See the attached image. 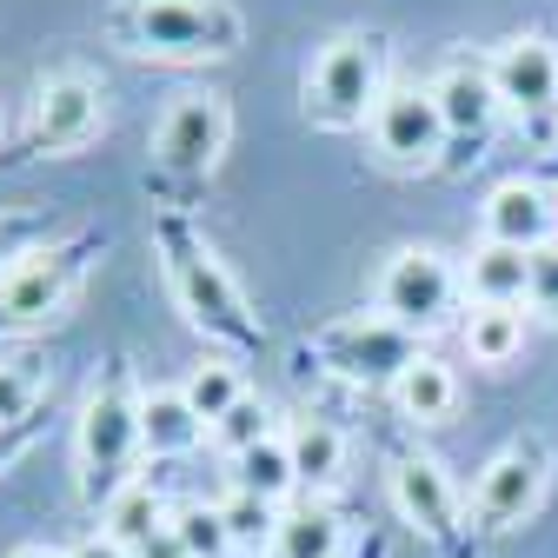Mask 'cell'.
I'll return each mask as SVG.
<instances>
[{
    "mask_svg": "<svg viewBox=\"0 0 558 558\" xmlns=\"http://www.w3.org/2000/svg\"><path fill=\"white\" fill-rule=\"evenodd\" d=\"M154 253H160V272H167V293L173 306L186 313V326L199 339L227 345V360H246L266 345L240 279L227 272V259L214 253V240H199L186 214H154Z\"/></svg>",
    "mask_w": 558,
    "mask_h": 558,
    "instance_id": "6da1fadb",
    "label": "cell"
},
{
    "mask_svg": "<svg viewBox=\"0 0 558 558\" xmlns=\"http://www.w3.org/2000/svg\"><path fill=\"white\" fill-rule=\"evenodd\" d=\"M147 446H140V386L126 360H107V373L81 399V426H74V478L81 499L107 512L126 485H140Z\"/></svg>",
    "mask_w": 558,
    "mask_h": 558,
    "instance_id": "7a4b0ae2",
    "label": "cell"
},
{
    "mask_svg": "<svg viewBox=\"0 0 558 558\" xmlns=\"http://www.w3.org/2000/svg\"><path fill=\"white\" fill-rule=\"evenodd\" d=\"M107 34L140 60H227L246 47V14L233 0H120Z\"/></svg>",
    "mask_w": 558,
    "mask_h": 558,
    "instance_id": "3957f363",
    "label": "cell"
},
{
    "mask_svg": "<svg viewBox=\"0 0 558 558\" xmlns=\"http://www.w3.org/2000/svg\"><path fill=\"white\" fill-rule=\"evenodd\" d=\"M386 87V34H332L306 66V120L319 133H360Z\"/></svg>",
    "mask_w": 558,
    "mask_h": 558,
    "instance_id": "277c9868",
    "label": "cell"
},
{
    "mask_svg": "<svg viewBox=\"0 0 558 558\" xmlns=\"http://www.w3.org/2000/svg\"><path fill=\"white\" fill-rule=\"evenodd\" d=\"M459 300H465V272L439 246H399V253H386V266L373 279V313H386L412 339L446 332L459 319Z\"/></svg>",
    "mask_w": 558,
    "mask_h": 558,
    "instance_id": "5b68a950",
    "label": "cell"
},
{
    "mask_svg": "<svg viewBox=\"0 0 558 558\" xmlns=\"http://www.w3.org/2000/svg\"><path fill=\"white\" fill-rule=\"evenodd\" d=\"M545 493H551V446L538 433H519L478 465L472 493H465V519L485 538H506L545 506Z\"/></svg>",
    "mask_w": 558,
    "mask_h": 558,
    "instance_id": "8992f818",
    "label": "cell"
},
{
    "mask_svg": "<svg viewBox=\"0 0 558 558\" xmlns=\"http://www.w3.org/2000/svg\"><path fill=\"white\" fill-rule=\"evenodd\" d=\"M426 353V339H412L405 326H392L386 313H345V319H326L313 339H306V360H319V373L345 379V386H386Z\"/></svg>",
    "mask_w": 558,
    "mask_h": 558,
    "instance_id": "52a82bcc",
    "label": "cell"
},
{
    "mask_svg": "<svg viewBox=\"0 0 558 558\" xmlns=\"http://www.w3.org/2000/svg\"><path fill=\"white\" fill-rule=\"evenodd\" d=\"M107 253V233H74V240H47L40 253H27L8 279H0V326H40L53 313H66V300L81 293L87 266Z\"/></svg>",
    "mask_w": 558,
    "mask_h": 558,
    "instance_id": "ba28073f",
    "label": "cell"
},
{
    "mask_svg": "<svg viewBox=\"0 0 558 558\" xmlns=\"http://www.w3.org/2000/svg\"><path fill=\"white\" fill-rule=\"evenodd\" d=\"M366 133H373V154L392 173H439L452 160V133H446L439 100H433V81H392L379 94Z\"/></svg>",
    "mask_w": 558,
    "mask_h": 558,
    "instance_id": "9c48e42d",
    "label": "cell"
},
{
    "mask_svg": "<svg viewBox=\"0 0 558 558\" xmlns=\"http://www.w3.org/2000/svg\"><path fill=\"white\" fill-rule=\"evenodd\" d=\"M227 140H233V107H227V94L193 87V94H180V100L160 113V126H154V167H160L167 180H180V186L214 180V167L227 160Z\"/></svg>",
    "mask_w": 558,
    "mask_h": 558,
    "instance_id": "30bf717a",
    "label": "cell"
},
{
    "mask_svg": "<svg viewBox=\"0 0 558 558\" xmlns=\"http://www.w3.org/2000/svg\"><path fill=\"white\" fill-rule=\"evenodd\" d=\"M107 133V87L81 66H60L34 87V113H27V154H47V160H66L94 147Z\"/></svg>",
    "mask_w": 558,
    "mask_h": 558,
    "instance_id": "8fae6325",
    "label": "cell"
},
{
    "mask_svg": "<svg viewBox=\"0 0 558 558\" xmlns=\"http://www.w3.org/2000/svg\"><path fill=\"white\" fill-rule=\"evenodd\" d=\"M485 66H493L506 120H519V133H538L551 147V126H558V47L545 34H512L506 47L485 53Z\"/></svg>",
    "mask_w": 558,
    "mask_h": 558,
    "instance_id": "7c38bea8",
    "label": "cell"
},
{
    "mask_svg": "<svg viewBox=\"0 0 558 558\" xmlns=\"http://www.w3.org/2000/svg\"><path fill=\"white\" fill-rule=\"evenodd\" d=\"M433 100L446 113V133H452V160L446 167H465V160H485V140H493V126L506 120L499 107V87H493V66H485L478 53H446L439 74H433Z\"/></svg>",
    "mask_w": 558,
    "mask_h": 558,
    "instance_id": "4fadbf2b",
    "label": "cell"
},
{
    "mask_svg": "<svg viewBox=\"0 0 558 558\" xmlns=\"http://www.w3.org/2000/svg\"><path fill=\"white\" fill-rule=\"evenodd\" d=\"M386 499L399 512V525H412L426 545H452L459 519H465V493L452 485V472L433 452H399L386 465Z\"/></svg>",
    "mask_w": 558,
    "mask_h": 558,
    "instance_id": "5bb4252c",
    "label": "cell"
},
{
    "mask_svg": "<svg viewBox=\"0 0 558 558\" xmlns=\"http://www.w3.org/2000/svg\"><path fill=\"white\" fill-rule=\"evenodd\" d=\"M478 240L519 246V253L551 246L558 240V193L545 180H499L478 206Z\"/></svg>",
    "mask_w": 558,
    "mask_h": 558,
    "instance_id": "9a60e30c",
    "label": "cell"
},
{
    "mask_svg": "<svg viewBox=\"0 0 558 558\" xmlns=\"http://www.w3.org/2000/svg\"><path fill=\"white\" fill-rule=\"evenodd\" d=\"M206 439V418L186 405L180 386H140V446L147 459H186Z\"/></svg>",
    "mask_w": 558,
    "mask_h": 558,
    "instance_id": "2e32d148",
    "label": "cell"
},
{
    "mask_svg": "<svg viewBox=\"0 0 558 558\" xmlns=\"http://www.w3.org/2000/svg\"><path fill=\"white\" fill-rule=\"evenodd\" d=\"M459 272H465V300H472V306H525V300H532V253H519V246L478 240ZM525 313H532V306H525Z\"/></svg>",
    "mask_w": 558,
    "mask_h": 558,
    "instance_id": "e0dca14e",
    "label": "cell"
},
{
    "mask_svg": "<svg viewBox=\"0 0 558 558\" xmlns=\"http://www.w3.org/2000/svg\"><path fill=\"white\" fill-rule=\"evenodd\" d=\"M392 405H399V418H412V426H446L459 412V373L446 360H433V353H418L392 379Z\"/></svg>",
    "mask_w": 558,
    "mask_h": 558,
    "instance_id": "ac0fdd59",
    "label": "cell"
},
{
    "mask_svg": "<svg viewBox=\"0 0 558 558\" xmlns=\"http://www.w3.org/2000/svg\"><path fill=\"white\" fill-rule=\"evenodd\" d=\"M345 551V519L332 512V499H300L279 512V532L266 545V558H339Z\"/></svg>",
    "mask_w": 558,
    "mask_h": 558,
    "instance_id": "d6986e66",
    "label": "cell"
},
{
    "mask_svg": "<svg viewBox=\"0 0 558 558\" xmlns=\"http://www.w3.org/2000/svg\"><path fill=\"white\" fill-rule=\"evenodd\" d=\"M525 332H532V313H525V306H472V313L459 319L465 353H472V366H485V373L512 366V360L525 353Z\"/></svg>",
    "mask_w": 558,
    "mask_h": 558,
    "instance_id": "ffe728a7",
    "label": "cell"
},
{
    "mask_svg": "<svg viewBox=\"0 0 558 558\" xmlns=\"http://www.w3.org/2000/svg\"><path fill=\"white\" fill-rule=\"evenodd\" d=\"M287 446H293L300 493H306V499H332L339 478H345V433L326 426V418H300V426L287 433Z\"/></svg>",
    "mask_w": 558,
    "mask_h": 558,
    "instance_id": "44dd1931",
    "label": "cell"
},
{
    "mask_svg": "<svg viewBox=\"0 0 558 558\" xmlns=\"http://www.w3.org/2000/svg\"><path fill=\"white\" fill-rule=\"evenodd\" d=\"M233 493L266 499V506H293L300 472H293V446H287V433H272V439H259V446H246V452L233 459Z\"/></svg>",
    "mask_w": 558,
    "mask_h": 558,
    "instance_id": "7402d4cb",
    "label": "cell"
},
{
    "mask_svg": "<svg viewBox=\"0 0 558 558\" xmlns=\"http://www.w3.org/2000/svg\"><path fill=\"white\" fill-rule=\"evenodd\" d=\"M180 392H186V405L206 418V433H214V426H220V418H227V412H233L253 386H246L240 360H227V353H220V360H199V366L180 379Z\"/></svg>",
    "mask_w": 558,
    "mask_h": 558,
    "instance_id": "603a6c76",
    "label": "cell"
},
{
    "mask_svg": "<svg viewBox=\"0 0 558 558\" xmlns=\"http://www.w3.org/2000/svg\"><path fill=\"white\" fill-rule=\"evenodd\" d=\"M167 519H173V506L160 499V485H147V478H140V485H126V493H120V499L100 512V532H107V538H120V545L133 551V545H147V538H154Z\"/></svg>",
    "mask_w": 558,
    "mask_h": 558,
    "instance_id": "cb8c5ba5",
    "label": "cell"
},
{
    "mask_svg": "<svg viewBox=\"0 0 558 558\" xmlns=\"http://www.w3.org/2000/svg\"><path fill=\"white\" fill-rule=\"evenodd\" d=\"M53 386V366L40 353H0V418H34Z\"/></svg>",
    "mask_w": 558,
    "mask_h": 558,
    "instance_id": "d4e9b609",
    "label": "cell"
},
{
    "mask_svg": "<svg viewBox=\"0 0 558 558\" xmlns=\"http://www.w3.org/2000/svg\"><path fill=\"white\" fill-rule=\"evenodd\" d=\"M279 512H287V506H266V499H246V493H227L220 499V519H227L233 551H259V558H266V545L279 532Z\"/></svg>",
    "mask_w": 558,
    "mask_h": 558,
    "instance_id": "484cf974",
    "label": "cell"
},
{
    "mask_svg": "<svg viewBox=\"0 0 558 558\" xmlns=\"http://www.w3.org/2000/svg\"><path fill=\"white\" fill-rule=\"evenodd\" d=\"M173 532H180L186 558H233L227 519H220V506H206V499H186V506H173Z\"/></svg>",
    "mask_w": 558,
    "mask_h": 558,
    "instance_id": "4316f807",
    "label": "cell"
},
{
    "mask_svg": "<svg viewBox=\"0 0 558 558\" xmlns=\"http://www.w3.org/2000/svg\"><path fill=\"white\" fill-rule=\"evenodd\" d=\"M272 433H279V426H272V405H266L259 392H246V399H240V405H233V412H227L206 439H214L227 459H240L246 446H259V439H272Z\"/></svg>",
    "mask_w": 558,
    "mask_h": 558,
    "instance_id": "83f0119b",
    "label": "cell"
},
{
    "mask_svg": "<svg viewBox=\"0 0 558 558\" xmlns=\"http://www.w3.org/2000/svg\"><path fill=\"white\" fill-rule=\"evenodd\" d=\"M47 240H53L47 214H34V206H8V214H0V279H8L27 253H40Z\"/></svg>",
    "mask_w": 558,
    "mask_h": 558,
    "instance_id": "f1b7e54d",
    "label": "cell"
},
{
    "mask_svg": "<svg viewBox=\"0 0 558 558\" xmlns=\"http://www.w3.org/2000/svg\"><path fill=\"white\" fill-rule=\"evenodd\" d=\"M525 306L545 313V319H558V240L532 253V300H525Z\"/></svg>",
    "mask_w": 558,
    "mask_h": 558,
    "instance_id": "f546056e",
    "label": "cell"
},
{
    "mask_svg": "<svg viewBox=\"0 0 558 558\" xmlns=\"http://www.w3.org/2000/svg\"><path fill=\"white\" fill-rule=\"evenodd\" d=\"M34 433H40V412H34V418H0V472H8V465L34 446Z\"/></svg>",
    "mask_w": 558,
    "mask_h": 558,
    "instance_id": "4dcf8cb0",
    "label": "cell"
},
{
    "mask_svg": "<svg viewBox=\"0 0 558 558\" xmlns=\"http://www.w3.org/2000/svg\"><path fill=\"white\" fill-rule=\"evenodd\" d=\"M133 558H186V545H180V532H173V519L147 538V545H133Z\"/></svg>",
    "mask_w": 558,
    "mask_h": 558,
    "instance_id": "1f68e13d",
    "label": "cell"
},
{
    "mask_svg": "<svg viewBox=\"0 0 558 558\" xmlns=\"http://www.w3.org/2000/svg\"><path fill=\"white\" fill-rule=\"evenodd\" d=\"M66 558H133L120 538H107V532H87L81 545H66Z\"/></svg>",
    "mask_w": 558,
    "mask_h": 558,
    "instance_id": "d6a6232c",
    "label": "cell"
},
{
    "mask_svg": "<svg viewBox=\"0 0 558 558\" xmlns=\"http://www.w3.org/2000/svg\"><path fill=\"white\" fill-rule=\"evenodd\" d=\"M8 558H66V551H60V545H14Z\"/></svg>",
    "mask_w": 558,
    "mask_h": 558,
    "instance_id": "836d02e7",
    "label": "cell"
},
{
    "mask_svg": "<svg viewBox=\"0 0 558 558\" xmlns=\"http://www.w3.org/2000/svg\"><path fill=\"white\" fill-rule=\"evenodd\" d=\"M545 173L558 180V140H551V147H545Z\"/></svg>",
    "mask_w": 558,
    "mask_h": 558,
    "instance_id": "e575fe53",
    "label": "cell"
}]
</instances>
